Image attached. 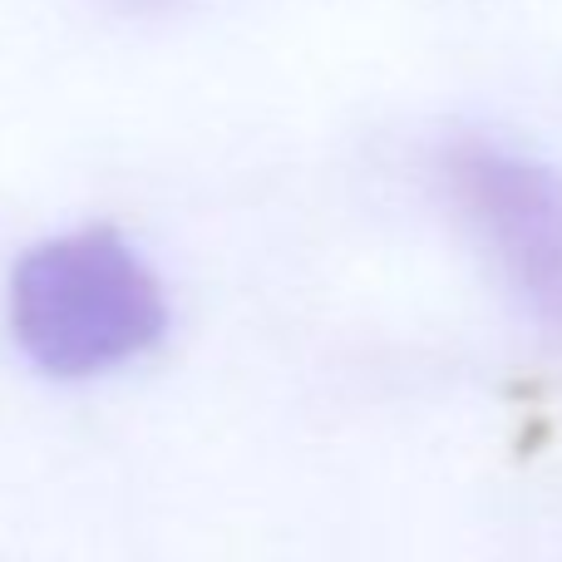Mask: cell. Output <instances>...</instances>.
I'll list each match as a JSON object with an SVG mask.
<instances>
[{
	"label": "cell",
	"instance_id": "cell-1",
	"mask_svg": "<svg viewBox=\"0 0 562 562\" xmlns=\"http://www.w3.org/2000/svg\"><path fill=\"white\" fill-rule=\"evenodd\" d=\"M15 350L49 380H99L168 336V291L124 233L94 223L25 247L5 281Z\"/></svg>",
	"mask_w": 562,
	"mask_h": 562
},
{
	"label": "cell",
	"instance_id": "cell-2",
	"mask_svg": "<svg viewBox=\"0 0 562 562\" xmlns=\"http://www.w3.org/2000/svg\"><path fill=\"white\" fill-rule=\"evenodd\" d=\"M445 193L518 306L562 346V173L498 138L445 148Z\"/></svg>",
	"mask_w": 562,
	"mask_h": 562
}]
</instances>
